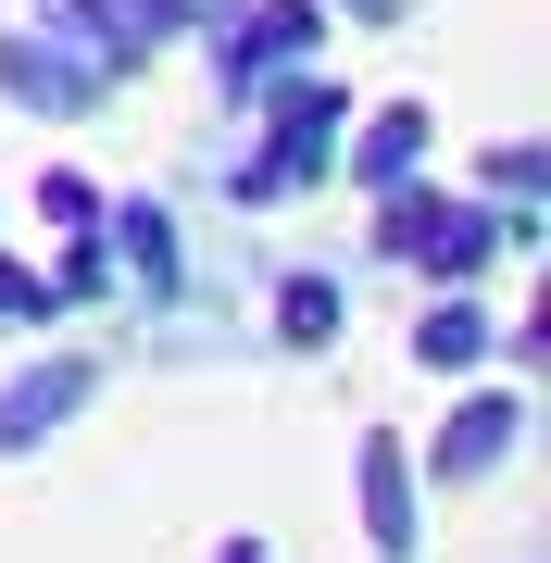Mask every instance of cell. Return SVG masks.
<instances>
[{
	"label": "cell",
	"instance_id": "277c9868",
	"mask_svg": "<svg viewBox=\"0 0 551 563\" xmlns=\"http://www.w3.org/2000/svg\"><path fill=\"white\" fill-rule=\"evenodd\" d=\"M364 526H376V551H414V488H401V439H364Z\"/></svg>",
	"mask_w": 551,
	"mask_h": 563
},
{
	"label": "cell",
	"instance_id": "3957f363",
	"mask_svg": "<svg viewBox=\"0 0 551 563\" xmlns=\"http://www.w3.org/2000/svg\"><path fill=\"white\" fill-rule=\"evenodd\" d=\"M514 426H527L514 401H464V413L439 426V476H489V463L514 451Z\"/></svg>",
	"mask_w": 551,
	"mask_h": 563
},
{
	"label": "cell",
	"instance_id": "30bf717a",
	"mask_svg": "<svg viewBox=\"0 0 551 563\" xmlns=\"http://www.w3.org/2000/svg\"><path fill=\"white\" fill-rule=\"evenodd\" d=\"M364 13H401V0H364Z\"/></svg>",
	"mask_w": 551,
	"mask_h": 563
},
{
	"label": "cell",
	"instance_id": "8992f818",
	"mask_svg": "<svg viewBox=\"0 0 551 563\" xmlns=\"http://www.w3.org/2000/svg\"><path fill=\"white\" fill-rule=\"evenodd\" d=\"M313 51V13L301 0H264V13L239 25V76H276V63H301Z\"/></svg>",
	"mask_w": 551,
	"mask_h": 563
},
{
	"label": "cell",
	"instance_id": "5b68a950",
	"mask_svg": "<svg viewBox=\"0 0 551 563\" xmlns=\"http://www.w3.org/2000/svg\"><path fill=\"white\" fill-rule=\"evenodd\" d=\"M414 151H427V113L388 101V113L364 125V151H351V176H364V188H401V176H414Z\"/></svg>",
	"mask_w": 551,
	"mask_h": 563
},
{
	"label": "cell",
	"instance_id": "6da1fadb",
	"mask_svg": "<svg viewBox=\"0 0 551 563\" xmlns=\"http://www.w3.org/2000/svg\"><path fill=\"white\" fill-rule=\"evenodd\" d=\"M376 239L401 251V263H427V276H476V263H502L514 225H502V213H476V201H388Z\"/></svg>",
	"mask_w": 551,
	"mask_h": 563
},
{
	"label": "cell",
	"instance_id": "52a82bcc",
	"mask_svg": "<svg viewBox=\"0 0 551 563\" xmlns=\"http://www.w3.org/2000/svg\"><path fill=\"white\" fill-rule=\"evenodd\" d=\"M414 363H427V376H464V363H489V325L451 301V313H427V325H414Z\"/></svg>",
	"mask_w": 551,
	"mask_h": 563
},
{
	"label": "cell",
	"instance_id": "7a4b0ae2",
	"mask_svg": "<svg viewBox=\"0 0 551 563\" xmlns=\"http://www.w3.org/2000/svg\"><path fill=\"white\" fill-rule=\"evenodd\" d=\"M76 401H88V363H25V376L0 388V451H25L38 426H63Z\"/></svg>",
	"mask_w": 551,
	"mask_h": 563
},
{
	"label": "cell",
	"instance_id": "ba28073f",
	"mask_svg": "<svg viewBox=\"0 0 551 563\" xmlns=\"http://www.w3.org/2000/svg\"><path fill=\"white\" fill-rule=\"evenodd\" d=\"M276 325H288V339H327V325H339V288H327V276H301V288L276 301Z\"/></svg>",
	"mask_w": 551,
	"mask_h": 563
},
{
	"label": "cell",
	"instance_id": "9c48e42d",
	"mask_svg": "<svg viewBox=\"0 0 551 563\" xmlns=\"http://www.w3.org/2000/svg\"><path fill=\"white\" fill-rule=\"evenodd\" d=\"M38 301H51V288L25 276V263H0V313H38Z\"/></svg>",
	"mask_w": 551,
	"mask_h": 563
}]
</instances>
